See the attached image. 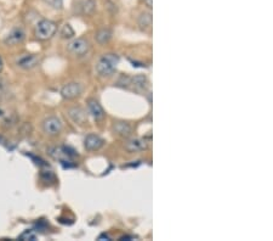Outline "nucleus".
Here are the masks:
<instances>
[{
  "mask_svg": "<svg viewBox=\"0 0 273 241\" xmlns=\"http://www.w3.org/2000/svg\"><path fill=\"white\" fill-rule=\"evenodd\" d=\"M143 1L146 2L147 6H148L149 9H152V7H153V1H152V0H143Z\"/></svg>",
  "mask_w": 273,
  "mask_h": 241,
  "instance_id": "nucleus-22",
  "label": "nucleus"
},
{
  "mask_svg": "<svg viewBox=\"0 0 273 241\" xmlns=\"http://www.w3.org/2000/svg\"><path fill=\"white\" fill-rule=\"evenodd\" d=\"M104 140L101 136L96 135V134H89L87 135V138L84 139V146L85 149L89 150V151H96V150H100L103 146Z\"/></svg>",
  "mask_w": 273,
  "mask_h": 241,
  "instance_id": "nucleus-9",
  "label": "nucleus"
},
{
  "mask_svg": "<svg viewBox=\"0 0 273 241\" xmlns=\"http://www.w3.org/2000/svg\"><path fill=\"white\" fill-rule=\"evenodd\" d=\"M47 5L53 7V9H62L63 6V0H44Z\"/></svg>",
  "mask_w": 273,
  "mask_h": 241,
  "instance_id": "nucleus-20",
  "label": "nucleus"
},
{
  "mask_svg": "<svg viewBox=\"0 0 273 241\" xmlns=\"http://www.w3.org/2000/svg\"><path fill=\"white\" fill-rule=\"evenodd\" d=\"M80 94H82V87H80L79 83H68V84H66L65 87H62V89H61V95H62V98L68 99V100L78 98Z\"/></svg>",
  "mask_w": 273,
  "mask_h": 241,
  "instance_id": "nucleus-8",
  "label": "nucleus"
},
{
  "mask_svg": "<svg viewBox=\"0 0 273 241\" xmlns=\"http://www.w3.org/2000/svg\"><path fill=\"white\" fill-rule=\"evenodd\" d=\"M38 58H37L36 55H33V54H23V55H21L20 58L17 59V61H16L17 66L23 69L34 68V67L38 65Z\"/></svg>",
  "mask_w": 273,
  "mask_h": 241,
  "instance_id": "nucleus-7",
  "label": "nucleus"
},
{
  "mask_svg": "<svg viewBox=\"0 0 273 241\" xmlns=\"http://www.w3.org/2000/svg\"><path fill=\"white\" fill-rule=\"evenodd\" d=\"M113 130L118 135L125 136V138L130 136L131 133H133V128L127 122H116L113 125Z\"/></svg>",
  "mask_w": 273,
  "mask_h": 241,
  "instance_id": "nucleus-13",
  "label": "nucleus"
},
{
  "mask_svg": "<svg viewBox=\"0 0 273 241\" xmlns=\"http://www.w3.org/2000/svg\"><path fill=\"white\" fill-rule=\"evenodd\" d=\"M2 67H4V61H2L1 56H0V73H1V71H2Z\"/></svg>",
  "mask_w": 273,
  "mask_h": 241,
  "instance_id": "nucleus-23",
  "label": "nucleus"
},
{
  "mask_svg": "<svg viewBox=\"0 0 273 241\" xmlns=\"http://www.w3.org/2000/svg\"><path fill=\"white\" fill-rule=\"evenodd\" d=\"M49 155L52 157V159L60 161V163H62V165H65V163H71L72 156H73V154L68 152V149H66V147H62V146L50 147Z\"/></svg>",
  "mask_w": 273,
  "mask_h": 241,
  "instance_id": "nucleus-5",
  "label": "nucleus"
},
{
  "mask_svg": "<svg viewBox=\"0 0 273 241\" xmlns=\"http://www.w3.org/2000/svg\"><path fill=\"white\" fill-rule=\"evenodd\" d=\"M42 127L45 134L55 136L58 135L61 133V130H62V122H61V120L58 117L49 116L43 120Z\"/></svg>",
  "mask_w": 273,
  "mask_h": 241,
  "instance_id": "nucleus-3",
  "label": "nucleus"
},
{
  "mask_svg": "<svg viewBox=\"0 0 273 241\" xmlns=\"http://www.w3.org/2000/svg\"><path fill=\"white\" fill-rule=\"evenodd\" d=\"M68 115L72 120H73L74 123H77V124H84L88 120L87 112H85V110H83L82 107H72V109H69Z\"/></svg>",
  "mask_w": 273,
  "mask_h": 241,
  "instance_id": "nucleus-10",
  "label": "nucleus"
},
{
  "mask_svg": "<svg viewBox=\"0 0 273 241\" xmlns=\"http://www.w3.org/2000/svg\"><path fill=\"white\" fill-rule=\"evenodd\" d=\"M131 84L135 88H137V89H144L147 84H148V80L144 76H136L131 78Z\"/></svg>",
  "mask_w": 273,
  "mask_h": 241,
  "instance_id": "nucleus-17",
  "label": "nucleus"
},
{
  "mask_svg": "<svg viewBox=\"0 0 273 241\" xmlns=\"http://www.w3.org/2000/svg\"><path fill=\"white\" fill-rule=\"evenodd\" d=\"M61 36H62L63 38H72V37L74 36V31L71 27V25L63 26L62 31H61Z\"/></svg>",
  "mask_w": 273,
  "mask_h": 241,
  "instance_id": "nucleus-19",
  "label": "nucleus"
},
{
  "mask_svg": "<svg viewBox=\"0 0 273 241\" xmlns=\"http://www.w3.org/2000/svg\"><path fill=\"white\" fill-rule=\"evenodd\" d=\"M7 95V83L5 80L0 79V98H4Z\"/></svg>",
  "mask_w": 273,
  "mask_h": 241,
  "instance_id": "nucleus-21",
  "label": "nucleus"
},
{
  "mask_svg": "<svg viewBox=\"0 0 273 241\" xmlns=\"http://www.w3.org/2000/svg\"><path fill=\"white\" fill-rule=\"evenodd\" d=\"M96 9V4L93 0H83L82 1V11L85 15H91Z\"/></svg>",
  "mask_w": 273,
  "mask_h": 241,
  "instance_id": "nucleus-16",
  "label": "nucleus"
},
{
  "mask_svg": "<svg viewBox=\"0 0 273 241\" xmlns=\"http://www.w3.org/2000/svg\"><path fill=\"white\" fill-rule=\"evenodd\" d=\"M152 22H153V17L151 12H142L138 17V26L142 31H149L152 28Z\"/></svg>",
  "mask_w": 273,
  "mask_h": 241,
  "instance_id": "nucleus-14",
  "label": "nucleus"
},
{
  "mask_svg": "<svg viewBox=\"0 0 273 241\" xmlns=\"http://www.w3.org/2000/svg\"><path fill=\"white\" fill-rule=\"evenodd\" d=\"M57 31V26L51 20H40L36 27V37L40 40H47L52 38Z\"/></svg>",
  "mask_w": 273,
  "mask_h": 241,
  "instance_id": "nucleus-2",
  "label": "nucleus"
},
{
  "mask_svg": "<svg viewBox=\"0 0 273 241\" xmlns=\"http://www.w3.org/2000/svg\"><path fill=\"white\" fill-rule=\"evenodd\" d=\"M18 239L20 240H31L34 241L38 239V234H37L34 230H26V232H23L22 234L18 237Z\"/></svg>",
  "mask_w": 273,
  "mask_h": 241,
  "instance_id": "nucleus-18",
  "label": "nucleus"
},
{
  "mask_svg": "<svg viewBox=\"0 0 273 241\" xmlns=\"http://www.w3.org/2000/svg\"><path fill=\"white\" fill-rule=\"evenodd\" d=\"M118 63H119V56L116 54H107L98 60L97 65H96V71L102 77L111 76L116 71Z\"/></svg>",
  "mask_w": 273,
  "mask_h": 241,
  "instance_id": "nucleus-1",
  "label": "nucleus"
},
{
  "mask_svg": "<svg viewBox=\"0 0 273 241\" xmlns=\"http://www.w3.org/2000/svg\"><path fill=\"white\" fill-rule=\"evenodd\" d=\"M88 110H89L90 115L95 120H102L104 117V111L102 106L98 104V101L93 100V99L88 101Z\"/></svg>",
  "mask_w": 273,
  "mask_h": 241,
  "instance_id": "nucleus-11",
  "label": "nucleus"
},
{
  "mask_svg": "<svg viewBox=\"0 0 273 241\" xmlns=\"http://www.w3.org/2000/svg\"><path fill=\"white\" fill-rule=\"evenodd\" d=\"M25 38H26L25 31H23L22 28H20V27H16V28L11 29V32L5 37L4 43L6 45H9V47H15V45L21 44V43L25 40Z\"/></svg>",
  "mask_w": 273,
  "mask_h": 241,
  "instance_id": "nucleus-6",
  "label": "nucleus"
},
{
  "mask_svg": "<svg viewBox=\"0 0 273 241\" xmlns=\"http://www.w3.org/2000/svg\"><path fill=\"white\" fill-rule=\"evenodd\" d=\"M112 36H113V33H112L111 29L102 28L98 32H96L95 40L98 43V44H106V43H108L109 40H111Z\"/></svg>",
  "mask_w": 273,
  "mask_h": 241,
  "instance_id": "nucleus-15",
  "label": "nucleus"
},
{
  "mask_svg": "<svg viewBox=\"0 0 273 241\" xmlns=\"http://www.w3.org/2000/svg\"><path fill=\"white\" fill-rule=\"evenodd\" d=\"M147 147L146 141L142 140V139H130L129 141H127L125 144V149L128 150L129 152H137V151H142Z\"/></svg>",
  "mask_w": 273,
  "mask_h": 241,
  "instance_id": "nucleus-12",
  "label": "nucleus"
},
{
  "mask_svg": "<svg viewBox=\"0 0 273 241\" xmlns=\"http://www.w3.org/2000/svg\"><path fill=\"white\" fill-rule=\"evenodd\" d=\"M90 49V44L87 39L84 38H77L72 40L68 44V52L74 54L77 56L85 55Z\"/></svg>",
  "mask_w": 273,
  "mask_h": 241,
  "instance_id": "nucleus-4",
  "label": "nucleus"
}]
</instances>
